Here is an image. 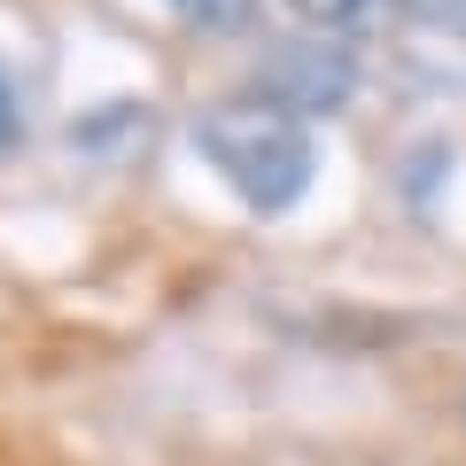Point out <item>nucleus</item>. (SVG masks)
I'll list each match as a JSON object with an SVG mask.
<instances>
[{
	"mask_svg": "<svg viewBox=\"0 0 466 466\" xmlns=\"http://www.w3.org/2000/svg\"><path fill=\"white\" fill-rule=\"evenodd\" d=\"M202 156L218 164V179L249 210H288V202L311 187V125L272 101H226V109L202 116Z\"/></svg>",
	"mask_w": 466,
	"mask_h": 466,
	"instance_id": "nucleus-1",
	"label": "nucleus"
},
{
	"mask_svg": "<svg viewBox=\"0 0 466 466\" xmlns=\"http://www.w3.org/2000/svg\"><path fill=\"white\" fill-rule=\"evenodd\" d=\"M350 94H358V55H350L342 39H288V47H272L265 70H257V101L303 116V125H311V116H334Z\"/></svg>",
	"mask_w": 466,
	"mask_h": 466,
	"instance_id": "nucleus-2",
	"label": "nucleus"
},
{
	"mask_svg": "<svg viewBox=\"0 0 466 466\" xmlns=\"http://www.w3.org/2000/svg\"><path fill=\"white\" fill-rule=\"evenodd\" d=\"M288 16L311 24V39H350V32H381L389 0H288Z\"/></svg>",
	"mask_w": 466,
	"mask_h": 466,
	"instance_id": "nucleus-3",
	"label": "nucleus"
},
{
	"mask_svg": "<svg viewBox=\"0 0 466 466\" xmlns=\"http://www.w3.org/2000/svg\"><path fill=\"white\" fill-rule=\"evenodd\" d=\"M179 8V24H195V32H241V24L257 16V0H171Z\"/></svg>",
	"mask_w": 466,
	"mask_h": 466,
	"instance_id": "nucleus-4",
	"label": "nucleus"
},
{
	"mask_svg": "<svg viewBox=\"0 0 466 466\" xmlns=\"http://www.w3.org/2000/svg\"><path fill=\"white\" fill-rule=\"evenodd\" d=\"M24 140V109H16V86H8V70H0V148H16Z\"/></svg>",
	"mask_w": 466,
	"mask_h": 466,
	"instance_id": "nucleus-5",
	"label": "nucleus"
},
{
	"mask_svg": "<svg viewBox=\"0 0 466 466\" xmlns=\"http://www.w3.org/2000/svg\"><path fill=\"white\" fill-rule=\"evenodd\" d=\"M428 8H435L443 24H459V32H466V0H428Z\"/></svg>",
	"mask_w": 466,
	"mask_h": 466,
	"instance_id": "nucleus-6",
	"label": "nucleus"
}]
</instances>
